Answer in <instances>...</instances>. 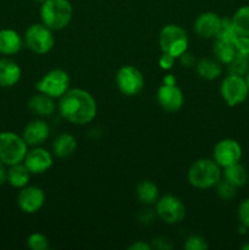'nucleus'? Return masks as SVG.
<instances>
[{
	"mask_svg": "<svg viewBox=\"0 0 249 250\" xmlns=\"http://www.w3.org/2000/svg\"><path fill=\"white\" fill-rule=\"evenodd\" d=\"M214 54L216 60L219 62L225 63V65H227L237 55L233 43H231V42L219 41V39H215Z\"/></svg>",
	"mask_w": 249,
	"mask_h": 250,
	"instance_id": "obj_25",
	"label": "nucleus"
},
{
	"mask_svg": "<svg viewBox=\"0 0 249 250\" xmlns=\"http://www.w3.org/2000/svg\"><path fill=\"white\" fill-rule=\"evenodd\" d=\"M23 42L27 48L37 55L48 54L55 45L53 31L43 23H33L26 29Z\"/></svg>",
	"mask_w": 249,
	"mask_h": 250,
	"instance_id": "obj_6",
	"label": "nucleus"
},
{
	"mask_svg": "<svg viewBox=\"0 0 249 250\" xmlns=\"http://www.w3.org/2000/svg\"><path fill=\"white\" fill-rule=\"evenodd\" d=\"M221 17L212 11H207L200 14L195 19L194 32L199 38L211 39L215 38L217 31H219Z\"/></svg>",
	"mask_w": 249,
	"mask_h": 250,
	"instance_id": "obj_15",
	"label": "nucleus"
},
{
	"mask_svg": "<svg viewBox=\"0 0 249 250\" xmlns=\"http://www.w3.org/2000/svg\"><path fill=\"white\" fill-rule=\"evenodd\" d=\"M45 194L38 186H26L20 189L17 195V205L24 214H36L43 208Z\"/></svg>",
	"mask_w": 249,
	"mask_h": 250,
	"instance_id": "obj_12",
	"label": "nucleus"
},
{
	"mask_svg": "<svg viewBox=\"0 0 249 250\" xmlns=\"http://www.w3.org/2000/svg\"><path fill=\"white\" fill-rule=\"evenodd\" d=\"M58 109L66 121L78 126L92 122L98 112L97 102L93 95L81 88L68 89L59 99Z\"/></svg>",
	"mask_w": 249,
	"mask_h": 250,
	"instance_id": "obj_1",
	"label": "nucleus"
},
{
	"mask_svg": "<svg viewBox=\"0 0 249 250\" xmlns=\"http://www.w3.org/2000/svg\"><path fill=\"white\" fill-rule=\"evenodd\" d=\"M232 22L238 36L249 37V5L239 7L232 16Z\"/></svg>",
	"mask_w": 249,
	"mask_h": 250,
	"instance_id": "obj_26",
	"label": "nucleus"
},
{
	"mask_svg": "<svg viewBox=\"0 0 249 250\" xmlns=\"http://www.w3.org/2000/svg\"><path fill=\"white\" fill-rule=\"evenodd\" d=\"M222 178L228 181L234 187L239 188L246 186L247 182H248V172H247V168L241 163H237L234 165L227 166V167L224 168Z\"/></svg>",
	"mask_w": 249,
	"mask_h": 250,
	"instance_id": "obj_24",
	"label": "nucleus"
},
{
	"mask_svg": "<svg viewBox=\"0 0 249 250\" xmlns=\"http://www.w3.org/2000/svg\"><path fill=\"white\" fill-rule=\"evenodd\" d=\"M175 60L176 59L173 58V56L163 53V55L159 59V66H160V68H163V70L168 71L173 67V65H175Z\"/></svg>",
	"mask_w": 249,
	"mask_h": 250,
	"instance_id": "obj_35",
	"label": "nucleus"
},
{
	"mask_svg": "<svg viewBox=\"0 0 249 250\" xmlns=\"http://www.w3.org/2000/svg\"><path fill=\"white\" fill-rule=\"evenodd\" d=\"M22 76L21 67L9 56L0 58V87L10 88L20 82Z\"/></svg>",
	"mask_w": 249,
	"mask_h": 250,
	"instance_id": "obj_17",
	"label": "nucleus"
},
{
	"mask_svg": "<svg viewBox=\"0 0 249 250\" xmlns=\"http://www.w3.org/2000/svg\"><path fill=\"white\" fill-rule=\"evenodd\" d=\"M53 155L50 151L42 146H34L32 150L27 151L23 164L32 175H42L53 166Z\"/></svg>",
	"mask_w": 249,
	"mask_h": 250,
	"instance_id": "obj_14",
	"label": "nucleus"
},
{
	"mask_svg": "<svg viewBox=\"0 0 249 250\" xmlns=\"http://www.w3.org/2000/svg\"><path fill=\"white\" fill-rule=\"evenodd\" d=\"M72 5L68 0H45L41 6L42 23L51 31H61L72 20Z\"/></svg>",
	"mask_w": 249,
	"mask_h": 250,
	"instance_id": "obj_3",
	"label": "nucleus"
},
{
	"mask_svg": "<svg viewBox=\"0 0 249 250\" xmlns=\"http://www.w3.org/2000/svg\"><path fill=\"white\" fill-rule=\"evenodd\" d=\"M208 248H209V244L207 243L204 237L199 236V234H192L186 239V250H207Z\"/></svg>",
	"mask_w": 249,
	"mask_h": 250,
	"instance_id": "obj_31",
	"label": "nucleus"
},
{
	"mask_svg": "<svg viewBox=\"0 0 249 250\" xmlns=\"http://www.w3.org/2000/svg\"><path fill=\"white\" fill-rule=\"evenodd\" d=\"M50 136V127L44 120H33L23 129L24 142L28 146H41Z\"/></svg>",
	"mask_w": 249,
	"mask_h": 250,
	"instance_id": "obj_16",
	"label": "nucleus"
},
{
	"mask_svg": "<svg viewBox=\"0 0 249 250\" xmlns=\"http://www.w3.org/2000/svg\"><path fill=\"white\" fill-rule=\"evenodd\" d=\"M236 53L239 55L248 56L249 58V37L248 36H237L233 42Z\"/></svg>",
	"mask_w": 249,
	"mask_h": 250,
	"instance_id": "obj_33",
	"label": "nucleus"
},
{
	"mask_svg": "<svg viewBox=\"0 0 249 250\" xmlns=\"http://www.w3.org/2000/svg\"><path fill=\"white\" fill-rule=\"evenodd\" d=\"M150 249H151L150 244L145 243V242L143 241H138L128 247V250H150Z\"/></svg>",
	"mask_w": 249,
	"mask_h": 250,
	"instance_id": "obj_38",
	"label": "nucleus"
},
{
	"mask_svg": "<svg viewBox=\"0 0 249 250\" xmlns=\"http://www.w3.org/2000/svg\"><path fill=\"white\" fill-rule=\"evenodd\" d=\"M23 38L19 32L12 28L0 29V54L4 56H12L19 53L23 46Z\"/></svg>",
	"mask_w": 249,
	"mask_h": 250,
	"instance_id": "obj_18",
	"label": "nucleus"
},
{
	"mask_svg": "<svg viewBox=\"0 0 249 250\" xmlns=\"http://www.w3.org/2000/svg\"><path fill=\"white\" fill-rule=\"evenodd\" d=\"M33 1H36V2H41V4H42V2L45 1V0H33Z\"/></svg>",
	"mask_w": 249,
	"mask_h": 250,
	"instance_id": "obj_43",
	"label": "nucleus"
},
{
	"mask_svg": "<svg viewBox=\"0 0 249 250\" xmlns=\"http://www.w3.org/2000/svg\"><path fill=\"white\" fill-rule=\"evenodd\" d=\"M195 71H197L198 76L203 80L214 81L221 76V62L209 58L202 59V60L197 61V63H195Z\"/></svg>",
	"mask_w": 249,
	"mask_h": 250,
	"instance_id": "obj_22",
	"label": "nucleus"
},
{
	"mask_svg": "<svg viewBox=\"0 0 249 250\" xmlns=\"http://www.w3.org/2000/svg\"><path fill=\"white\" fill-rule=\"evenodd\" d=\"M220 94L228 106H237L246 102L249 89L243 76L228 73L222 80L220 85Z\"/></svg>",
	"mask_w": 249,
	"mask_h": 250,
	"instance_id": "obj_8",
	"label": "nucleus"
},
{
	"mask_svg": "<svg viewBox=\"0 0 249 250\" xmlns=\"http://www.w3.org/2000/svg\"><path fill=\"white\" fill-rule=\"evenodd\" d=\"M159 45L163 53L178 59L188 50L187 32L178 24H167L159 34Z\"/></svg>",
	"mask_w": 249,
	"mask_h": 250,
	"instance_id": "obj_5",
	"label": "nucleus"
},
{
	"mask_svg": "<svg viewBox=\"0 0 249 250\" xmlns=\"http://www.w3.org/2000/svg\"><path fill=\"white\" fill-rule=\"evenodd\" d=\"M227 67H228V73L237 76H246V73L249 71V58L244 55H239L237 54L228 63H227Z\"/></svg>",
	"mask_w": 249,
	"mask_h": 250,
	"instance_id": "obj_28",
	"label": "nucleus"
},
{
	"mask_svg": "<svg viewBox=\"0 0 249 250\" xmlns=\"http://www.w3.org/2000/svg\"><path fill=\"white\" fill-rule=\"evenodd\" d=\"M156 100L165 111L176 112L183 106L185 95L182 89L176 84L163 83L156 92Z\"/></svg>",
	"mask_w": 249,
	"mask_h": 250,
	"instance_id": "obj_13",
	"label": "nucleus"
},
{
	"mask_svg": "<svg viewBox=\"0 0 249 250\" xmlns=\"http://www.w3.org/2000/svg\"><path fill=\"white\" fill-rule=\"evenodd\" d=\"M244 80H246V83L247 85H248V89H249V71L246 73V76H244Z\"/></svg>",
	"mask_w": 249,
	"mask_h": 250,
	"instance_id": "obj_41",
	"label": "nucleus"
},
{
	"mask_svg": "<svg viewBox=\"0 0 249 250\" xmlns=\"http://www.w3.org/2000/svg\"><path fill=\"white\" fill-rule=\"evenodd\" d=\"M27 247L32 250H46L49 248V239L43 233H32L27 238Z\"/></svg>",
	"mask_w": 249,
	"mask_h": 250,
	"instance_id": "obj_30",
	"label": "nucleus"
},
{
	"mask_svg": "<svg viewBox=\"0 0 249 250\" xmlns=\"http://www.w3.org/2000/svg\"><path fill=\"white\" fill-rule=\"evenodd\" d=\"M215 189H216V194L220 199L229 202V200L236 198L237 189H238V188L234 187L233 185H231L228 181L221 178V180L216 183V186H215Z\"/></svg>",
	"mask_w": 249,
	"mask_h": 250,
	"instance_id": "obj_29",
	"label": "nucleus"
},
{
	"mask_svg": "<svg viewBox=\"0 0 249 250\" xmlns=\"http://www.w3.org/2000/svg\"><path fill=\"white\" fill-rule=\"evenodd\" d=\"M136 194L142 204L146 205V207H150V205L155 204L159 199L158 186L154 182H151V181H142L137 186Z\"/></svg>",
	"mask_w": 249,
	"mask_h": 250,
	"instance_id": "obj_23",
	"label": "nucleus"
},
{
	"mask_svg": "<svg viewBox=\"0 0 249 250\" xmlns=\"http://www.w3.org/2000/svg\"><path fill=\"white\" fill-rule=\"evenodd\" d=\"M115 83L122 94L126 97H134L143 90L144 77L137 67L124 65L116 72Z\"/></svg>",
	"mask_w": 249,
	"mask_h": 250,
	"instance_id": "obj_10",
	"label": "nucleus"
},
{
	"mask_svg": "<svg viewBox=\"0 0 249 250\" xmlns=\"http://www.w3.org/2000/svg\"><path fill=\"white\" fill-rule=\"evenodd\" d=\"M28 151V146L23 137L15 132H0V161L5 166L23 163Z\"/></svg>",
	"mask_w": 249,
	"mask_h": 250,
	"instance_id": "obj_4",
	"label": "nucleus"
},
{
	"mask_svg": "<svg viewBox=\"0 0 249 250\" xmlns=\"http://www.w3.org/2000/svg\"><path fill=\"white\" fill-rule=\"evenodd\" d=\"M6 176H7V170L5 168L4 164L0 161V186H2L5 182H6Z\"/></svg>",
	"mask_w": 249,
	"mask_h": 250,
	"instance_id": "obj_39",
	"label": "nucleus"
},
{
	"mask_svg": "<svg viewBox=\"0 0 249 250\" xmlns=\"http://www.w3.org/2000/svg\"><path fill=\"white\" fill-rule=\"evenodd\" d=\"M151 247H154V248H156V249H160V250L172 248V246H171L170 242H168L166 238H164V237H158V238L153 239V246Z\"/></svg>",
	"mask_w": 249,
	"mask_h": 250,
	"instance_id": "obj_37",
	"label": "nucleus"
},
{
	"mask_svg": "<svg viewBox=\"0 0 249 250\" xmlns=\"http://www.w3.org/2000/svg\"><path fill=\"white\" fill-rule=\"evenodd\" d=\"M241 249L242 250H249V242H248V243H244L243 246L241 247Z\"/></svg>",
	"mask_w": 249,
	"mask_h": 250,
	"instance_id": "obj_42",
	"label": "nucleus"
},
{
	"mask_svg": "<svg viewBox=\"0 0 249 250\" xmlns=\"http://www.w3.org/2000/svg\"><path fill=\"white\" fill-rule=\"evenodd\" d=\"M163 83H166V84H176L175 76L171 75V73H168V75H166L165 77H164Z\"/></svg>",
	"mask_w": 249,
	"mask_h": 250,
	"instance_id": "obj_40",
	"label": "nucleus"
},
{
	"mask_svg": "<svg viewBox=\"0 0 249 250\" xmlns=\"http://www.w3.org/2000/svg\"><path fill=\"white\" fill-rule=\"evenodd\" d=\"M70 76L61 68L46 72L38 82L36 83V89L39 93L49 95L53 99H60L70 89Z\"/></svg>",
	"mask_w": 249,
	"mask_h": 250,
	"instance_id": "obj_7",
	"label": "nucleus"
},
{
	"mask_svg": "<svg viewBox=\"0 0 249 250\" xmlns=\"http://www.w3.org/2000/svg\"><path fill=\"white\" fill-rule=\"evenodd\" d=\"M242 146L236 139L225 138L217 142L212 151V159L221 168L234 165L242 159Z\"/></svg>",
	"mask_w": 249,
	"mask_h": 250,
	"instance_id": "obj_11",
	"label": "nucleus"
},
{
	"mask_svg": "<svg viewBox=\"0 0 249 250\" xmlns=\"http://www.w3.org/2000/svg\"><path fill=\"white\" fill-rule=\"evenodd\" d=\"M55 103L49 95L39 93L34 94L28 102V109L39 117H48L55 111Z\"/></svg>",
	"mask_w": 249,
	"mask_h": 250,
	"instance_id": "obj_19",
	"label": "nucleus"
},
{
	"mask_svg": "<svg viewBox=\"0 0 249 250\" xmlns=\"http://www.w3.org/2000/svg\"><path fill=\"white\" fill-rule=\"evenodd\" d=\"M156 216L165 224L176 225L186 217V207L182 200L172 194H165L155 203Z\"/></svg>",
	"mask_w": 249,
	"mask_h": 250,
	"instance_id": "obj_9",
	"label": "nucleus"
},
{
	"mask_svg": "<svg viewBox=\"0 0 249 250\" xmlns=\"http://www.w3.org/2000/svg\"><path fill=\"white\" fill-rule=\"evenodd\" d=\"M178 59H180L181 63H182V66H185V67H192V66H195V63H197L194 55H193V54H189L188 51H185Z\"/></svg>",
	"mask_w": 249,
	"mask_h": 250,
	"instance_id": "obj_36",
	"label": "nucleus"
},
{
	"mask_svg": "<svg viewBox=\"0 0 249 250\" xmlns=\"http://www.w3.org/2000/svg\"><path fill=\"white\" fill-rule=\"evenodd\" d=\"M237 36H238V33H237L236 28H234L232 19H226V17H225V19H221L219 31H217L216 36H215V39L233 43L234 39L237 38Z\"/></svg>",
	"mask_w": 249,
	"mask_h": 250,
	"instance_id": "obj_27",
	"label": "nucleus"
},
{
	"mask_svg": "<svg viewBox=\"0 0 249 250\" xmlns=\"http://www.w3.org/2000/svg\"><path fill=\"white\" fill-rule=\"evenodd\" d=\"M77 149V139L71 133H61L53 143L54 155L60 159H66L72 155Z\"/></svg>",
	"mask_w": 249,
	"mask_h": 250,
	"instance_id": "obj_20",
	"label": "nucleus"
},
{
	"mask_svg": "<svg viewBox=\"0 0 249 250\" xmlns=\"http://www.w3.org/2000/svg\"><path fill=\"white\" fill-rule=\"evenodd\" d=\"M238 221L239 224L243 225L244 227L249 229V198H246L242 200V203L238 207Z\"/></svg>",
	"mask_w": 249,
	"mask_h": 250,
	"instance_id": "obj_32",
	"label": "nucleus"
},
{
	"mask_svg": "<svg viewBox=\"0 0 249 250\" xmlns=\"http://www.w3.org/2000/svg\"><path fill=\"white\" fill-rule=\"evenodd\" d=\"M187 178L197 189H210L222 178V171L214 159H199L190 165Z\"/></svg>",
	"mask_w": 249,
	"mask_h": 250,
	"instance_id": "obj_2",
	"label": "nucleus"
},
{
	"mask_svg": "<svg viewBox=\"0 0 249 250\" xmlns=\"http://www.w3.org/2000/svg\"><path fill=\"white\" fill-rule=\"evenodd\" d=\"M31 175L28 168L26 167L23 163L16 164V165L9 166L6 176V182L9 183L11 187L16 188V189H21V188L28 186L29 180H31Z\"/></svg>",
	"mask_w": 249,
	"mask_h": 250,
	"instance_id": "obj_21",
	"label": "nucleus"
},
{
	"mask_svg": "<svg viewBox=\"0 0 249 250\" xmlns=\"http://www.w3.org/2000/svg\"><path fill=\"white\" fill-rule=\"evenodd\" d=\"M155 214L156 212H154L150 209L141 210L138 214V221L143 225H150L155 220Z\"/></svg>",
	"mask_w": 249,
	"mask_h": 250,
	"instance_id": "obj_34",
	"label": "nucleus"
}]
</instances>
